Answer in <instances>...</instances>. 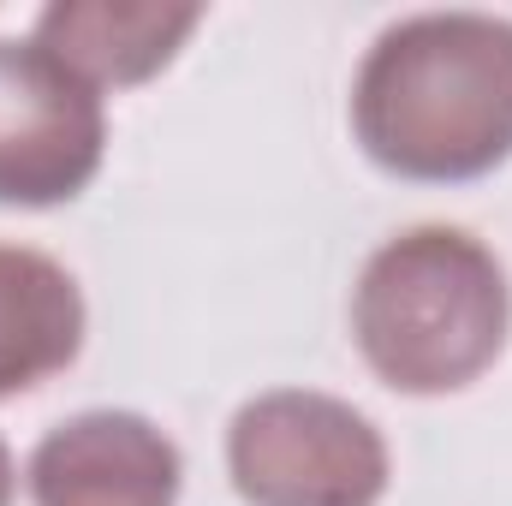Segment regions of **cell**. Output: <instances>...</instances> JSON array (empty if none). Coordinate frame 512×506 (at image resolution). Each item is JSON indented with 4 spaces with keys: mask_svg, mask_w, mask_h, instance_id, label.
I'll list each match as a JSON object with an SVG mask.
<instances>
[{
    "mask_svg": "<svg viewBox=\"0 0 512 506\" xmlns=\"http://www.w3.org/2000/svg\"><path fill=\"white\" fill-rule=\"evenodd\" d=\"M108 155V108L36 36H0V209H60Z\"/></svg>",
    "mask_w": 512,
    "mask_h": 506,
    "instance_id": "obj_4",
    "label": "cell"
},
{
    "mask_svg": "<svg viewBox=\"0 0 512 506\" xmlns=\"http://www.w3.org/2000/svg\"><path fill=\"white\" fill-rule=\"evenodd\" d=\"M352 137L405 185H471L512 161V18L405 12L364 48Z\"/></svg>",
    "mask_w": 512,
    "mask_h": 506,
    "instance_id": "obj_1",
    "label": "cell"
},
{
    "mask_svg": "<svg viewBox=\"0 0 512 506\" xmlns=\"http://www.w3.org/2000/svg\"><path fill=\"white\" fill-rule=\"evenodd\" d=\"M512 334L507 262L471 227L423 221L370 251L352 286V340L370 376L405 399L483 381Z\"/></svg>",
    "mask_w": 512,
    "mask_h": 506,
    "instance_id": "obj_2",
    "label": "cell"
},
{
    "mask_svg": "<svg viewBox=\"0 0 512 506\" xmlns=\"http://www.w3.org/2000/svg\"><path fill=\"white\" fill-rule=\"evenodd\" d=\"M84 292L60 256L36 245H0V399L36 393L66 376L84 352Z\"/></svg>",
    "mask_w": 512,
    "mask_h": 506,
    "instance_id": "obj_7",
    "label": "cell"
},
{
    "mask_svg": "<svg viewBox=\"0 0 512 506\" xmlns=\"http://www.w3.org/2000/svg\"><path fill=\"white\" fill-rule=\"evenodd\" d=\"M227 477L245 506H382L393 459L352 399L268 387L227 423Z\"/></svg>",
    "mask_w": 512,
    "mask_h": 506,
    "instance_id": "obj_3",
    "label": "cell"
},
{
    "mask_svg": "<svg viewBox=\"0 0 512 506\" xmlns=\"http://www.w3.org/2000/svg\"><path fill=\"white\" fill-rule=\"evenodd\" d=\"M24 489L30 506H179L185 459L143 411L96 405L30 447Z\"/></svg>",
    "mask_w": 512,
    "mask_h": 506,
    "instance_id": "obj_5",
    "label": "cell"
},
{
    "mask_svg": "<svg viewBox=\"0 0 512 506\" xmlns=\"http://www.w3.org/2000/svg\"><path fill=\"white\" fill-rule=\"evenodd\" d=\"M197 24L203 6H179V0H48L30 36L60 66H72L90 90L108 96L167 72Z\"/></svg>",
    "mask_w": 512,
    "mask_h": 506,
    "instance_id": "obj_6",
    "label": "cell"
},
{
    "mask_svg": "<svg viewBox=\"0 0 512 506\" xmlns=\"http://www.w3.org/2000/svg\"><path fill=\"white\" fill-rule=\"evenodd\" d=\"M12 495H18V465H12V447L0 441V506H12Z\"/></svg>",
    "mask_w": 512,
    "mask_h": 506,
    "instance_id": "obj_8",
    "label": "cell"
}]
</instances>
